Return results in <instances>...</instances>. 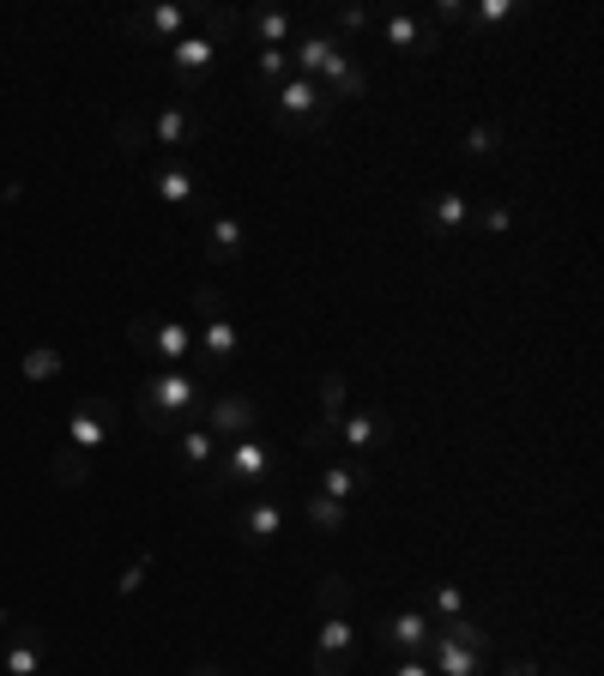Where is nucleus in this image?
Listing matches in <instances>:
<instances>
[{
  "label": "nucleus",
  "instance_id": "f257e3e1",
  "mask_svg": "<svg viewBox=\"0 0 604 676\" xmlns=\"http://www.w3.org/2000/svg\"><path fill=\"white\" fill-rule=\"evenodd\" d=\"M249 483H278V447L266 442V435H237V442H224L218 466L206 471L200 490L224 495V490H249Z\"/></svg>",
  "mask_w": 604,
  "mask_h": 676
},
{
  "label": "nucleus",
  "instance_id": "f03ea898",
  "mask_svg": "<svg viewBox=\"0 0 604 676\" xmlns=\"http://www.w3.org/2000/svg\"><path fill=\"white\" fill-rule=\"evenodd\" d=\"M206 381H194L188 369H164V375L145 381V411L152 417H188V411H206Z\"/></svg>",
  "mask_w": 604,
  "mask_h": 676
},
{
  "label": "nucleus",
  "instance_id": "7ed1b4c3",
  "mask_svg": "<svg viewBox=\"0 0 604 676\" xmlns=\"http://www.w3.org/2000/svg\"><path fill=\"white\" fill-rule=\"evenodd\" d=\"M290 61L302 67V79H315L321 92H333L345 73H351V55H345V43L339 37H321V31H309V37L297 43V55Z\"/></svg>",
  "mask_w": 604,
  "mask_h": 676
},
{
  "label": "nucleus",
  "instance_id": "20e7f679",
  "mask_svg": "<svg viewBox=\"0 0 604 676\" xmlns=\"http://www.w3.org/2000/svg\"><path fill=\"white\" fill-rule=\"evenodd\" d=\"M109 430H116V411H109L104 399H73V417H67V447H73V454L92 459L97 447L109 442Z\"/></svg>",
  "mask_w": 604,
  "mask_h": 676
},
{
  "label": "nucleus",
  "instance_id": "39448f33",
  "mask_svg": "<svg viewBox=\"0 0 604 676\" xmlns=\"http://www.w3.org/2000/svg\"><path fill=\"white\" fill-rule=\"evenodd\" d=\"M357 647V628L345 616H321L315 628V676H345V659Z\"/></svg>",
  "mask_w": 604,
  "mask_h": 676
},
{
  "label": "nucleus",
  "instance_id": "423d86ee",
  "mask_svg": "<svg viewBox=\"0 0 604 676\" xmlns=\"http://www.w3.org/2000/svg\"><path fill=\"white\" fill-rule=\"evenodd\" d=\"M206 430L218 435V442L254 435V399H242V393H212L206 399Z\"/></svg>",
  "mask_w": 604,
  "mask_h": 676
},
{
  "label": "nucleus",
  "instance_id": "0eeeda50",
  "mask_svg": "<svg viewBox=\"0 0 604 676\" xmlns=\"http://www.w3.org/2000/svg\"><path fill=\"white\" fill-rule=\"evenodd\" d=\"M430 635H435V623L423 611H399L394 623L375 635V647H399V652H411V659H423V652H430Z\"/></svg>",
  "mask_w": 604,
  "mask_h": 676
},
{
  "label": "nucleus",
  "instance_id": "6e6552de",
  "mask_svg": "<svg viewBox=\"0 0 604 676\" xmlns=\"http://www.w3.org/2000/svg\"><path fill=\"white\" fill-rule=\"evenodd\" d=\"M237 532H242V544H249V550L273 544V538L285 532V502H278V495H261V502L237 520Z\"/></svg>",
  "mask_w": 604,
  "mask_h": 676
},
{
  "label": "nucleus",
  "instance_id": "1a4fd4ad",
  "mask_svg": "<svg viewBox=\"0 0 604 676\" xmlns=\"http://www.w3.org/2000/svg\"><path fill=\"white\" fill-rule=\"evenodd\" d=\"M188 140H200V116L188 104H164L158 109V121H152V145H164V152H182Z\"/></svg>",
  "mask_w": 604,
  "mask_h": 676
},
{
  "label": "nucleus",
  "instance_id": "9d476101",
  "mask_svg": "<svg viewBox=\"0 0 604 676\" xmlns=\"http://www.w3.org/2000/svg\"><path fill=\"white\" fill-rule=\"evenodd\" d=\"M394 435V417L387 411H357V417H339V442L357 447V454H375V447Z\"/></svg>",
  "mask_w": 604,
  "mask_h": 676
},
{
  "label": "nucleus",
  "instance_id": "9b49d317",
  "mask_svg": "<svg viewBox=\"0 0 604 676\" xmlns=\"http://www.w3.org/2000/svg\"><path fill=\"white\" fill-rule=\"evenodd\" d=\"M333 109V97L321 92L315 79H285V85H278V116H327Z\"/></svg>",
  "mask_w": 604,
  "mask_h": 676
},
{
  "label": "nucleus",
  "instance_id": "f8f14e48",
  "mask_svg": "<svg viewBox=\"0 0 604 676\" xmlns=\"http://www.w3.org/2000/svg\"><path fill=\"white\" fill-rule=\"evenodd\" d=\"M387 49H399V55H418V49L435 55V49H442V37H435L418 13H394V19H387Z\"/></svg>",
  "mask_w": 604,
  "mask_h": 676
},
{
  "label": "nucleus",
  "instance_id": "ddd939ff",
  "mask_svg": "<svg viewBox=\"0 0 604 676\" xmlns=\"http://www.w3.org/2000/svg\"><path fill=\"white\" fill-rule=\"evenodd\" d=\"M188 19H194V7H152L145 19H128V31L133 37H164V43H176V37H188Z\"/></svg>",
  "mask_w": 604,
  "mask_h": 676
},
{
  "label": "nucleus",
  "instance_id": "4468645a",
  "mask_svg": "<svg viewBox=\"0 0 604 676\" xmlns=\"http://www.w3.org/2000/svg\"><path fill=\"white\" fill-rule=\"evenodd\" d=\"M375 483V471L357 459V466H321V483H315V495H327V502H345V495H357V490H369Z\"/></svg>",
  "mask_w": 604,
  "mask_h": 676
},
{
  "label": "nucleus",
  "instance_id": "2eb2a0df",
  "mask_svg": "<svg viewBox=\"0 0 604 676\" xmlns=\"http://www.w3.org/2000/svg\"><path fill=\"white\" fill-rule=\"evenodd\" d=\"M460 224H472V194H460V188H442V194L430 200V230H435V236H454Z\"/></svg>",
  "mask_w": 604,
  "mask_h": 676
},
{
  "label": "nucleus",
  "instance_id": "dca6fc26",
  "mask_svg": "<svg viewBox=\"0 0 604 676\" xmlns=\"http://www.w3.org/2000/svg\"><path fill=\"white\" fill-rule=\"evenodd\" d=\"M218 447H224V442L206 430V423H188L182 442H176V454H182V466H188V471H200V478H206L212 459H218Z\"/></svg>",
  "mask_w": 604,
  "mask_h": 676
},
{
  "label": "nucleus",
  "instance_id": "f3484780",
  "mask_svg": "<svg viewBox=\"0 0 604 676\" xmlns=\"http://www.w3.org/2000/svg\"><path fill=\"white\" fill-rule=\"evenodd\" d=\"M212 61H218V49H212L206 37H176L170 43V73L176 79H200Z\"/></svg>",
  "mask_w": 604,
  "mask_h": 676
},
{
  "label": "nucleus",
  "instance_id": "a211bd4d",
  "mask_svg": "<svg viewBox=\"0 0 604 676\" xmlns=\"http://www.w3.org/2000/svg\"><path fill=\"white\" fill-rule=\"evenodd\" d=\"M430 652H435V676H484V652H472V647H454V640L430 635Z\"/></svg>",
  "mask_w": 604,
  "mask_h": 676
},
{
  "label": "nucleus",
  "instance_id": "6ab92c4d",
  "mask_svg": "<svg viewBox=\"0 0 604 676\" xmlns=\"http://www.w3.org/2000/svg\"><path fill=\"white\" fill-rule=\"evenodd\" d=\"M249 25H254V37H261V49H285L297 19H290L285 7H261V13H249Z\"/></svg>",
  "mask_w": 604,
  "mask_h": 676
},
{
  "label": "nucleus",
  "instance_id": "aec40b11",
  "mask_svg": "<svg viewBox=\"0 0 604 676\" xmlns=\"http://www.w3.org/2000/svg\"><path fill=\"white\" fill-rule=\"evenodd\" d=\"M237 254H242V224L218 212V218H212V236H206V261L224 266V261H237Z\"/></svg>",
  "mask_w": 604,
  "mask_h": 676
},
{
  "label": "nucleus",
  "instance_id": "412c9836",
  "mask_svg": "<svg viewBox=\"0 0 604 676\" xmlns=\"http://www.w3.org/2000/svg\"><path fill=\"white\" fill-rule=\"evenodd\" d=\"M194 345H206V369H224L230 357H237V326H230V321H206V333H200Z\"/></svg>",
  "mask_w": 604,
  "mask_h": 676
},
{
  "label": "nucleus",
  "instance_id": "4be33fe9",
  "mask_svg": "<svg viewBox=\"0 0 604 676\" xmlns=\"http://www.w3.org/2000/svg\"><path fill=\"white\" fill-rule=\"evenodd\" d=\"M152 188H158L164 206H188V200H194V176L182 169V157H170V164L158 169V182H152Z\"/></svg>",
  "mask_w": 604,
  "mask_h": 676
},
{
  "label": "nucleus",
  "instance_id": "5701e85b",
  "mask_svg": "<svg viewBox=\"0 0 604 676\" xmlns=\"http://www.w3.org/2000/svg\"><path fill=\"white\" fill-rule=\"evenodd\" d=\"M194 13H200V25H206V43H212V49H224V43H237L242 13H230V7H194Z\"/></svg>",
  "mask_w": 604,
  "mask_h": 676
},
{
  "label": "nucleus",
  "instance_id": "b1692460",
  "mask_svg": "<svg viewBox=\"0 0 604 676\" xmlns=\"http://www.w3.org/2000/svg\"><path fill=\"white\" fill-rule=\"evenodd\" d=\"M435 640H454V647L490 652V628H478L472 616H454V623H435Z\"/></svg>",
  "mask_w": 604,
  "mask_h": 676
},
{
  "label": "nucleus",
  "instance_id": "393cba45",
  "mask_svg": "<svg viewBox=\"0 0 604 676\" xmlns=\"http://www.w3.org/2000/svg\"><path fill=\"white\" fill-rule=\"evenodd\" d=\"M37 664H43V640L31 628H19L13 652H7V676H37Z\"/></svg>",
  "mask_w": 604,
  "mask_h": 676
},
{
  "label": "nucleus",
  "instance_id": "a878e982",
  "mask_svg": "<svg viewBox=\"0 0 604 676\" xmlns=\"http://www.w3.org/2000/svg\"><path fill=\"white\" fill-rule=\"evenodd\" d=\"M345 375L339 369H327V375H321V423H327V430H339V417H345Z\"/></svg>",
  "mask_w": 604,
  "mask_h": 676
},
{
  "label": "nucleus",
  "instance_id": "bb28decb",
  "mask_svg": "<svg viewBox=\"0 0 604 676\" xmlns=\"http://www.w3.org/2000/svg\"><path fill=\"white\" fill-rule=\"evenodd\" d=\"M315 604H321V616H345L351 611V580H345V574H327V580L315 586Z\"/></svg>",
  "mask_w": 604,
  "mask_h": 676
},
{
  "label": "nucleus",
  "instance_id": "cd10ccee",
  "mask_svg": "<svg viewBox=\"0 0 604 676\" xmlns=\"http://www.w3.org/2000/svg\"><path fill=\"white\" fill-rule=\"evenodd\" d=\"M19 369H25V381H37V387H43V381H55L67 369V357L55 351V345H37V351H25V363H19Z\"/></svg>",
  "mask_w": 604,
  "mask_h": 676
},
{
  "label": "nucleus",
  "instance_id": "c85d7f7f",
  "mask_svg": "<svg viewBox=\"0 0 604 676\" xmlns=\"http://www.w3.org/2000/svg\"><path fill=\"white\" fill-rule=\"evenodd\" d=\"M309 526H315V532H345V526H351V514H345V502L309 495Z\"/></svg>",
  "mask_w": 604,
  "mask_h": 676
},
{
  "label": "nucleus",
  "instance_id": "c756f323",
  "mask_svg": "<svg viewBox=\"0 0 604 676\" xmlns=\"http://www.w3.org/2000/svg\"><path fill=\"white\" fill-rule=\"evenodd\" d=\"M55 478H61L67 490H85V483H92V459L67 447V454H55Z\"/></svg>",
  "mask_w": 604,
  "mask_h": 676
},
{
  "label": "nucleus",
  "instance_id": "7c9ffc66",
  "mask_svg": "<svg viewBox=\"0 0 604 676\" xmlns=\"http://www.w3.org/2000/svg\"><path fill=\"white\" fill-rule=\"evenodd\" d=\"M430 604H435V616H442V623H454V616H466V592L460 586H430Z\"/></svg>",
  "mask_w": 604,
  "mask_h": 676
},
{
  "label": "nucleus",
  "instance_id": "2f4dec72",
  "mask_svg": "<svg viewBox=\"0 0 604 676\" xmlns=\"http://www.w3.org/2000/svg\"><path fill=\"white\" fill-rule=\"evenodd\" d=\"M116 145H121L128 157H140L145 145H152V133L140 128V116H121V121H116Z\"/></svg>",
  "mask_w": 604,
  "mask_h": 676
},
{
  "label": "nucleus",
  "instance_id": "473e14b6",
  "mask_svg": "<svg viewBox=\"0 0 604 676\" xmlns=\"http://www.w3.org/2000/svg\"><path fill=\"white\" fill-rule=\"evenodd\" d=\"M460 152H466V157H496V152H502V128H472V133L460 140Z\"/></svg>",
  "mask_w": 604,
  "mask_h": 676
},
{
  "label": "nucleus",
  "instance_id": "72a5a7b5",
  "mask_svg": "<svg viewBox=\"0 0 604 676\" xmlns=\"http://www.w3.org/2000/svg\"><path fill=\"white\" fill-rule=\"evenodd\" d=\"M333 442H339V430H327V423H309V430H302V454H333Z\"/></svg>",
  "mask_w": 604,
  "mask_h": 676
},
{
  "label": "nucleus",
  "instance_id": "f704fd0d",
  "mask_svg": "<svg viewBox=\"0 0 604 676\" xmlns=\"http://www.w3.org/2000/svg\"><path fill=\"white\" fill-rule=\"evenodd\" d=\"M254 67H261V79H278V85H285V73H290V49H261V55H254Z\"/></svg>",
  "mask_w": 604,
  "mask_h": 676
},
{
  "label": "nucleus",
  "instance_id": "c9c22d12",
  "mask_svg": "<svg viewBox=\"0 0 604 676\" xmlns=\"http://www.w3.org/2000/svg\"><path fill=\"white\" fill-rule=\"evenodd\" d=\"M363 85H369V73H363V67L351 61V73H345V79H339V85H333L327 97H333V104H345V97H363Z\"/></svg>",
  "mask_w": 604,
  "mask_h": 676
},
{
  "label": "nucleus",
  "instance_id": "e433bc0d",
  "mask_svg": "<svg viewBox=\"0 0 604 676\" xmlns=\"http://www.w3.org/2000/svg\"><path fill=\"white\" fill-rule=\"evenodd\" d=\"M514 13H520L514 0H484V7H478V13H466V19H478V25H502V19H514Z\"/></svg>",
  "mask_w": 604,
  "mask_h": 676
},
{
  "label": "nucleus",
  "instance_id": "4c0bfd02",
  "mask_svg": "<svg viewBox=\"0 0 604 676\" xmlns=\"http://www.w3.org/2000/svg\"><path fill=\"white\" fill-rule=\"evenodd\" d=\"M145 568H152V562H128V568H121V580H116V592H121V599H133V592H140V586H145Z\"/></svg>",
  "mask_w": 604,
  "mask_h": 676
},
{
  "label": "nucleus",
  "instance_id": "58836bf2",
  "mask_svg": "<svg viewBox=\"0 0 604 676\" xmlns=\"http://www.w3.org/2000/svg\"><path fill=\"white\" fill-rule=\"evenodd\" d=\"M333 25H339V31H363V25H375V13H363V7H333Z\"/></svg>",
  "mask_w": 604,
  "mask_h": 676
},
{
  "label": "nucleus",
  "instance_id": "ea45409f",
  "mask_svg": "<svg viewBox=\"0 0 604 676\" xmlns=\"http://www.w3.org/2000/svg\"><path fill=\"white\" fill-rule=\"evenodd\" d=\"M194 302H200V314H206V321H224V297H218L212 285H200V290H194Z\"/></svg>",
  "mask_w": 604,
  "mask_h": 676
},
{
  "label": "nucleus",
  "instance_id": "a19ab883",
  "mask_svg": "<svg viewBox=\"0 0 604 676\" xmlns=\"http://www.w3.org/2000/svg\"><path fill=\"white\" fill-rule=\"evenodd\" d=\"M508 224H514V218H508V206H490V212H484V230H496V236H502Z\"/></svg>",
  "mask_w": 604,
  "mask_h": 676
},
{
  "label": "nucleus",
  "instance_id": "79ce46f5",
  "mask_svg": "<svg viewBox=\"0 0 604 676\" xmlns=\"http://www.w3.org/2000/svg\"><path fill=\"white\" fill-rule=\"evenodd\" d=\"M502 676H539V664H532V659H508V664H502Z\"/></svg>",
  "mask_w": 604,
  "mask_h": 676
},
{
  "label": "nucleus",
  "instance_id": "37998d69",
  "mask_svg": "<svg viewBox=\"0 0 604 676\" xmlns=\"http://www.w3.org/2000/svg\"><path fill=\"white\" fill-rule=\"evenodd\" d=\"M394 676H435V671H430V664H423V659H406V664H399Z\"/></svg>",
  "mask_w": 604,
  "mask_h": 676
},
{
  "label": "nucleus",
  "instance_id": "c03bdc74",
  "mask_svg": "<svg viewBox=\"0 0 604 676\" xmlns=\"http://www.w3.org/2000/svg\"><path fill=\"white\" fill-rule=\"evenodd\" d=\"M194 676H224V671H212V664H200V671Z\"/></svg>",
  "mask_w": 604,
  "mask_h": 676
}]
</instances>
